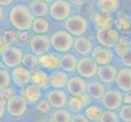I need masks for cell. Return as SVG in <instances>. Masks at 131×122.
Wrapping results in <instances>:
<instances>
[{"label":"cell","instance_id":"cell-1","mask_svg":"<svg viewBox=\"0 0 131 122\" xmlns=\"http://www.w3.org/2000/svg\"><path fill=\"white\" fill-rule=\"evenodd\" d=\"M9 18L11 24L17 29L22 31L29 29L34 20L32 12L24 4H19L12 7Z\"/></svg>","mask_w":131,"mask_h":122},{"label":"cell","instance_id":"cell-2","mask_svg":"<svg viewBox=\"0 0 131 122\" xmlns=\"http://www.w3.org/2000/svg\"><path fill=\"white\" fill-rule=\"evenodd\" d=\"M29 106L21 94H16L7 102V112L3 119L21 120L26 117ZM2 120V119H1Z\"/></svg>","mask_w":131,"mask_h":122},{"label":"cell","instance_id":"cell-3","mask_svg":"<svg viewBox=\"0 0 131 122\" xmlns=\"http://www.w3.org/2000/svg\"><path fill=\"white\" fill-rule=\"evenodd\" d=\"M100 102L105 109L117 112L123 105V92L117 87L111 85L110 87H107Z\"/></svg>","mask_w":131,"mask_h":122},{"label":"cell","instance_id":"cell-4","mask_svg":"<svg viewBox=\"0 0 131 122\" xmlns=\"http://www.w3.org/2000/svg\"><path fill=\"white\" fill-rule=\"evenodd\" d=\"M99 65L92 56H85L78 60L77 67V73L82 77L90 80L97 76Z\"/></svg>","mask_w":131,"mask_h":122},{"label":"cell","instance_id":"cell-5","mask_svg":"<svg viewBox=\"0 0 131 122\" xmlns=\"http://www.w3.org/2000/svg\"><path fill=\"white\" fill-rule=\"evenodd\" d=\"M52 47L58 52H67L73 45V38L67 31L60 30L54 34L51 38Z\"/></svg>","mask_w":131,"mask_h":122},{"label":"cell","instance_id":"cell-6","mask_svg":"<svg viewBox=\"0 0 131 122\" xmlns=\"http://www.w3.org/2000/svg\"><path fill=\"white\" fill-rule=\"evenodd\" d=\"M69 96L66 89L50 88L44 93V97L47 98L53 109L65 108Z\"/></svg>","mask_w":131,"mask_h":122},{"label":"cell","instance_id":"cell-7","mask_svg":"<svg viewBox=\"0 0 131 122\" xmlns=\"http://www.w3.org/2000/svg\"><path fill=\"white\" fill-rule=\"evenodd\" d=\"M32 74L33 72L23 65H20L14 69H12L11 75L12 85H14V86L18 89L19 92H20L22 89L31 83Z\"/></svg>","mask_w":131,"mask_h":122},{"label":"cell","instance_id":"cell-8","mask_svg":"<svg viewBox=\"0 0 131 122\" xmlns=\"http://www.w3.org/2000/svg\"><path fill=\"white\" fill-rule=\"evenodd\" d=\"M96 38L99 44L102 45L103 47L111 48L115 47L118 43L119 34L116 29L111 27L99 28L97 30Z\"/></svg>","mask_w":131,"mask_h":122},{"label":"cell","instance_id":"cell-9","mask_svg":"<svg viewBox=\"0 0 131 122\" xmlns=\"http://www.w3.org/2000/svg\"><path fill=\"white\" fill-rule=\"evenodd\" d=\"M65 28L72 35L81 36L87 30L88 21L82 16H72L66 20Z\"/></svg>","mask_w":131,"mask_h":122},{"label":"cell","instance_id":"cell-10","mask_svg":"<svg viewBox=\"0 0 131 122\" xmlns=\"http://www.w3.org/2000/svg\"><path fill=\"white\" fill-rule=\"evenodd\" d=\"M3 64L8 69H14L22 64L23 51L16 47H10L7 51L1 54Z\"/></svg>","mask_w":131,"mask_h":122},{"label":"cell","instance_id":"cell-11","mask_svg":"<svg viewBox=\"0 0 131 122\" xmlns=\"http://www.w3.org/2000/svg\"><path fill=\"white\" fill-rule=\"evenodd\" d=\"M87 80L79 75L69 76L66 85V90L70 96H80L86 92Z\"/></svg>","mask_w":131,"mask_h":122},{"label":"cell","instance_id":"cell-12","mask_svg":"<svg viewBox=\"0 0 131 122\" xmlns=\"http://www.w3.org/2000/svg\"><path fill=\"white\" fill-rule=\"evenodd\" d=\"M70 4L65 0H56L50 7V15L56 20H64L69 17Z\"/></svg>","mask_w":131,"mask_h":122},{"label":"cell","instance_id":"cell-13","mask_svg":"<svg viewBox=\"0 0 131 122\" xmlns=\"http://www.w3.org/2000/svg\"><path fill=\"white\" fill-rule=\"evenodd\" d=\"M51 45V39L44 34H38L30 40L31 51L38 57L48 53Z\"/></svg>","mask_w":131,"mask_h":122},{"label":"cell","instance_id":"cell-14","mask_svg":"<svg viewBox=\"0 0 131 122\" xmlns=\"http://www.w3.org/2000/svg\"><path fill=\"white\" fill-rule=\"evenodd\" d=\"M44 93L41 88L33 83H30L23 88L20 92L28 103L29 108H32L40 99L44 97Z\"/></svg>","mask_w":131,"mask_h":122},{"label":"cell","instance_id":"cell-15","mask_svg":"<svg viewBox=\"0 0 131 122\" xmlns=\"http://www.w3.org/2000/svg\"><path fill=\"white\" fill-rule=\"evenodd\" d=\"M117 73H118V69L113 64H110L107 65H99L97 77L107 86L113 85L116 82Z\"/></svg>","mask_w":131,"mask_h":122},{"label":"cell","instance_id":"cell-16","mask_svg":"<svg viewBox=\"0 0 131 122\" xmlns=\"http://www.w3.org/2000/svg\"><path fill=\"white\" fill-rule=\"evenodd\" d=\"M107 90V86L99 80L87 81L86 92L94 101L100 102Z\"/></svg>","mask_w":131,"mask_h":122},{"label":"cell","instance_id":"cell-17","mask_svg":"<svg viewBox=\"0 0 131 122\" xmlns=\"http://www.w3.org/2000/svg\"><path fill=\"white\" fill-rule=\"evenodd\" d=\"M91 56L99 65H107L112 64L114 59V53L109 48L99 46L93 49Z\"/></svg>","mask_w":131,"mask_h":122},{"label":"cell","instance_id":"cell-18","mask_svg":"<svg viewBox=\"0 0 131 122\" xmlns=\"http://www.w3.org/2000/svg\"><path fill=\"white\" fill-rule=\"evenodd\" d=\"M115 86L123 93L131 90V68L124 67L118 70Z\"/></svg>","mask_w":131,"mask_h":122},{"label":"cell","instance_id":"cell-19","mask_svg":"<svg viewBox=\"0 0 131 122\" xmlns=\"http://www.w3.org/2000/svg\"><path fill=\"white\" fill-rule=\"evenodd\" d=\"M69 73L59 69L50 73V87L52 89H66Z\"/></svg>","mask_w":131,"mask_h":122},{"label":"cell","instance_id":"cell-20","mask_svg":"<svg viewBox=\"0 0 131 122\" xmlns=\"http://www.w3.org/2000/svg\"><path fill=\"white\" fill-rule=\"evenodd\" d=\"M39 66L49 73L60 69V58L53 53H47L38 57Z\"/></svg>","mask_w":131,"mask_h":122},{"label":"cell","instance_id":"cell-21","mask_svg":"<svg viewBox=\"0 0 131 122\" xmlns=\"http://www.w3.org/2000/svg\"><path fill=\"white\" fill-rule=\"evenodd\" d=\"M104 110L105 108L102 105L101 102L94 101L85 108L82 113L87 117L90 122H99Z\"/></svg>","mask_w":131,"mask_h":122},{"label":"cell","instance_id":"cell-22","mask_svg":"<svg viewBox=\"0 0 131 122\" xmlns=\"http://www.w3.org/2000/svg\"><path fill=\"white\" fill-rule=\"evenodd\" d=\"M31 83L38 85L44 92L50 88V73L44 69H37L33 72Z\"/></svg>","mask_w":131,"mask_h":122},{"label":"cell","instance_id":"cell-23","mask_svg":"<svg viewBox=\"0 0 131 122\" xmlns=\"http://www.w3.org/2000/svg\"><path fill=\"white\" fill-rule=\"evenodd\" d=\"M78 60L73 54H65L60 58V69L68 73H73L77 71Z\"/></svg>","mask_w":131,"mask_h":122},{"label":"cell","instance_id":"cell-24","mask_svg":"<svg viewBox=\"0 0 131 122\" xmlns=\"http://www.w3.org/2000/svg\"><path fill=\"white\" fill-rule=\"evenodd\" d=\"M74 48H75V51L78 52L79 55L85 56L92 52L93 45L91 42L86 38L80 37L74 41Z\"/></svg>","mask_w":131,"mask_h":122},{"label":"cell","instance_id":"cell-25","mask_svg":"<svg viewBox=\"0 0 131 122\" xmlns=\"http://www.w3.org/2000/svg\"><path fill=\"white\" fill-rule=\"evenodd\" d=\"M29 110L34 112L36 115L48 116L51 114V112H53L54 109L51 107V105L50 104V103L47 99V98L43 97L32 108H29Z\"/></svg>","mask_w":131,"mask_h":122},{"label":"cell","instance_id":"cell-26","mask_svg":"<svg viewBox=\"0 0 131 122\" xmlns=\"http://www.w3.org/2000/svg\"><path fill=\"white\" fill-rule=\"evenodd\" d=\"M120 0H98L97 6L100 12L105 14H112L119 9Z\"/></svg>","mask_w":131,"mask_h":122},{"label":"cell","instance_id":"cell-27","mask_svg":"<svg viewBox=\"0 0 131 122\" xmlns=\"http://www.w3.org/2000/svg\"><path fill=\"white\" fill-rule=\"evenodd\" d=\"M66 108L72 114L82 113L85 106L79 96H69Z\"/></svg>","mask_w":131,"mask_h":122},{"label":"cell","instance_id":"cell-28","mask_svg":"<svg viewBox=\"0 0 131 122\" xmlns=\"http://www.w3.org/2000/svg\"><path fill=\"white\" fill-rule=\"evenodd\" d=\"M30 10L36 17H43L48 12V6L42 0H34L30 4Z\"/></svg>","mask_w":131,"mask_h":122},{"label":"cell","instance_id":"cell-29","mask_svg":"<svg viewBox=\"0 0 131 122\" xmlns=\"http://www.w3.org/2000/svg\"><path fill=\"white\" fill-rule=\"evenodd\" d=\"M54 122H71L73 114L67 108L54 109L51 114Z\"/></svg>","mask_w":131,"mask_h":122},{"label":"cell","instance_id":"cell-30","mask_svg":"<svg viewBox=\"0 0 131 122\" xmlns=\"http://www.w3.org/2000/svg\"><path fill=\"white\" fill-rule=\"evenodd\" d=\"M32 29L37 34H44L49 29V22L46 18L37 17L33 22Z\"/></svg>","mask_w":131,"mask_h":122},{"label":"cell","instance_id":"cell-31","mask_svg":"<svg viewBox=\"0 0 131 122\" xmlns=\"http://www.w3.org/2000/svg\"><path fill=\"white\" fill-rule=\"evenodd\" d=\"M22 65L27 68L30 71L34 72L35 70L38 69L39 66V60L38 56L34 54H26L24 56L23 60H22Z\"/></svg>","mask_w":131,"mask_h":122},{"label":"cell","instance_id":"cell-32","mask_svg":"<svg viewBox=\"0 0 131 122\" xmlns=\"http://www.w3.org/2000/svg\"><path fill=\"white\" fill-rule=\"evenodd\" d=\"M94 21L99 28H106V27H111L112 19L110 14H105V13H97L94 16Z\"/></svg>","mask_w":131,"mask_h":122},{"label":"cell","instance_id":"cell-33","mask_svg":"<svg viewBox=\"0 0 131 122\" xmlns=\"http://www.w3.org/2000/svg\"><path fill=\"white\" fill-rule=\"evenodd\" d=\"M12 84L11 71L7 69H1L0 70V90L11 86Z\"/></svg>","mask_w":131,"mask_h":122},{"label":"cell","instance_id":"cell-34","mask_svg":"<svg viewBox=\"0 0 131 122\" xmlns=\"http://www.w3.org/2000/svg\"><path fill=\"white\" fill-rule=\"evenodd\" d=\"M117 112L121 122H131V104L123 103Z\"/></svg>","mask_w":131,"mask_h":122},{"label":"cell","instance_id":"cell-35","mask_svg":"<svg viewBox=\"0 0 131 122\" xmlns=\"http://www.w3.org/2000/svg\"><path fill=\"white\" fill-rule=\"evenodd\" d=\"M120 121L118 112L116 111H112L105 109L103 112L99 122H118Z\"/></svg>","mask_w":131,"mask_h":122},{"label":"cell","instance_id":"cell-36","mask_svg":"<svg viewBox=\"0 0 131 122\" xmlns=\"http://www.w3.org/2000/svg\"><path fill=\"white\" fill-rule=\"evenodd\" d=\"M19 93V90H17L16 87H12L11 85L9 87L0 90V99H4V100L7 101L15 94Z\"/></svg>","mask_w":131,"mask_h":122},{"label":"cell","instance_id":"cell-37","mask_svg":"<svg viewBox=\"0 0 131 122\" xmlns=\"http://www.w3.org/2000/svg\"><path fill=\"white\" fill-rule=\"evenodd\" d=\"M25 118H28V119L31 120L33 122H54L51 115L38 116V115H36L34 112H33L30 110L29 112V113L27 114Z\"/></svg>","mask_w":131,"mask_h":122},{"label":"cell","instance_id":"cell-38","mask_svg":"<svg viewBox=\"0 0 131 122\" xmlns=\"http://www.w3.org/2000/svg\"><path fill=\"white\" fill-rule=\"evenodd\" d=\"M2 38L8 43H13L17 39V34L14 30H6L3 34Z\"/></svg>","mask_w":131,"mask_h":122},{"label":"cell","instance_id":"cell-39","mask_svg":"<svg viewBox=\"0 0 131 122\" xmlns=\"http://www.w3.org/2000/svg\"><path fill=\"white\" fill-rule=\"evenodd\" d=\"M115 47H116V51L117 52V54H118L120 56H123L124 54L130 48L129 46V43L128 42L125 43L122 40L119 41L118 43H117Z\"/></svg>","mask_w":131,"mask_h":122},{"label":"cell","instance_id":"cell-40","mask_svg":"<svg viewBox=\"0 0 131 122\" xmlns=\"http://www.w3.org/2000/svg\"><path fill=\"white\" fill-rule=\"evenodd\" d=\"M121 61L125 67L131 68V48L121 56Z\"/></svg>","mask_w":131,"mask_h":122},{"label":"cell","instance_id":"cell-41","mask_svg":"<svg viewBox=\"0 0 131 122\" xmlns=\"http://www.w3.org/2000/svg\"><path fill=\"white\" fill-rule=\"evenodd\" d=\"M71 122H90V121L83 113H78V114H73Z\"/></svg>","mask_w":131,"mask_h":122},{"label":"cell","instance_id":"cell-42","mask_svg":"<svg viewBox=\"0 0 131 122\" xmlns=\"http://www.w3.org/2000/svg\"><path fill=\"white\" fill-rule=\"evenodd\" d=\"M7 102L4 99H0V116H1V119H3L6 115L7 112Z\"/></svg>","mask_w":131,"mask_h":122},{"label":"cell","instance_id":"cell-43","mask_svg":"<svg viewBox=\"0 0 131 122\" xmlns=\"http://www.w3.org/2000/svg\"><path fill=\"white\" fill-rule=\"evenodd\" d=\"M123 103L124 104H131V90L123 93Z\"/></svg>","mask_w":131,"mask_h":122},{"label":"cell","instance_id":"cell-44","mask_svg":"<svg viewBox=\"0 0 131 122\" xmlns=\"http://www.w3.org/2000/svg\"><path fill=\"white\" fill-rule=\"evenodd\" d=\"M9 47H9V43L1 38V54L5 52Z\"/></svg>","mask_w":131,"mask_h":122},{"label":"cell","instance_id":"cell-45","mask_svg":"<svg viewBox=\"0 0 131 122\" xmlns=\"http://www.w3.org/2000/svg\"><path fill=\"white\" fill-rule=\"evenodd\" d=\"M29 35L26 31H24V32H22L20 34V38L22 42H26V41L29 39Z\"/></svg>","mask_w":131,"mask_h":122},{"label":"cell","instance_id":"cell-46","mask_svg":"<svg viewBox=\"0 0 131 122\" xmlns=\"http://www.w3.org/2000/svg\"><path fill=\"white\" fill-rule=\"evenodd\" d=\"M12 2L13 0H0V4H1V7H6L10 5Z\"/></svg>","mask_w":131,"mask_h":122},{"label":"cell","instance_id":"cell-47","mask_svg":"<svg viewBox=\"0 0 131 122\" xmlns=\"http://www.w3.org/2000/svg\"><path fill=\"white\" fill-rule=\"evenodd\" d=\"M22 120V119H21ZM21 120H12V119H2L1 122H21Z\"/></svg>","mask_w":131,"mask_h":122},{"label":"cell","instance_id":"cell-48","mask_svg":"<svg viewBox=\"0 0 131 122\" xmlns=\"http://www.w3.org/2000/svg\"><path fill=\"white\" fill-rule=\"evenodd\" d=\"M42 1H43V2H46V3H48V2H51V1H52V0H42Z\"/></svg>","mask_w":131,"mask_h":122},{"label":"cell","instance_id":"cell-49","mask_svg":"<svg viewBox=\"0 0 131 122\" xmlns=\"http://www.w3.org/2000/svg\"><path fill=\"white\" fill-rule=\"evenodd\" d=\"M118 122H121V121H118Z\"/></svg>","mask_w":131,"mask_h":122}]
</instances>
